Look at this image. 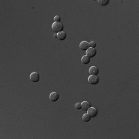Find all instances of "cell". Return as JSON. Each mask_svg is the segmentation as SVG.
Instances as JSON below:
<instances>
[{
    "instance_id": "obj_7",
    "label": "cell",
    "mask_w": 139,
    "mask_h": 139,
    "mask_svg": "<svg viewBox=\"0 0 139 139\" xmlns=\"http://www.w3.org/2000/svg\"><path fill=\"white\" fill-rule=\"evenodd\" d=\"M59 93L57 92H52L50 95V100L52 101V102H56L58 101L59 99Z\"/></svg>"
},
{
    "instance_id": "obj_11",
    "label": "cell",
    "mask_w": 139,
    "mask_h": 139,
    "mask_svg": "<svg viewBox=\"0 0 139 139\" xmlns=\"http://www.w3.org/2000/svg\"><path fill=\"white\" fill-rule=\"evenodd\" d=\"M90 61H91V58H90L88 56L85 55L81 58V63L83 64H88Z\"/></svg>"
},
{
    "instance_id": "obj_9",
    "label": "cell",
    "mask_w": 139,
    "mask_h": 139,
    "mask_svg": "<svg viewBox=\"0 0 139 139\" xmlns=\"http://www.w3.org/2000/svg\"><path fill=\"white\" fill-rule=\"evenodd\" d=\"M91 107V103H90L89 101H83L82 103H81V107H82V109L83 110V111H87V110L90 108V107Z\"/></svg>"
},
{
    "instance_id": "obj_2",
    "label": "cell",
    "mask_w": 139,
    "mask_h": 139,
    "mask_svg": "<svg viewBox=\"0 0 139 139\" xmlns=\"http://www.w3.org/2000/svg\"><path fill=\"white\" fill-rule=\"evenodd\" d=\"M87 80H88V83H91V84H92V85H96V84H97L98 83H99L100 79H99V77H97V76L91 75V76H90V77H88Z\"/></svg>"
},
{
    "instance_id": "obj_16",
    "label": "cell",
    "mask_w": 139,
    "mask_h": 139,
    "mask_svg": "<svg viewBox=\"0 0 139 139\" xmlns=\"http://www.w3.org/2000/svg\"><path fill=\"white\" fill-rule=\"evenodd\" d=\"M75 107H76V109H77V110H80V109H82V107H81V104L80 103H77L75 105Z\"/></svg>"
},
{
    "instance_id": "obj_14",
    "label": "cell",
    "mask_w": 139,
    "mask_h": 139,
    "mask_svg": "<svg viewBox=\"0 0 139 139\" xmlns=\"http://www.w3.org/2000/svg\"><path fill=\"white\" fill-rule=\"evenodd\" d=\"M60 20H61V18L60 16H54V21L56 22H60Z\"/></svg>"
},
{
    "instance_id": "obj_4",
    "label": "cell",
    "mask_w": 139,
    "mask_h": 139,
    "mask_svg": "<svg viewBox=\"0 0 139 139\" xmlns=\"http://www.w3.org/2000/svg\"><path fill=\"white\" fill-rule=\"evenodd\" d=\"M97 113H98V111L97 108L95 107H91L90 108L87 110V114L91 116V118H94L97 115Z\"/></svg>"
},
{
    "instance_id": "obj_17",
    "label": "cell",
    "mask_w": 139,
    "mask_h": 139,
    "mask_svg": "<svg viewBox=\"0 0 139 139\" xmlns=\"http://www.w3.org/2000/svg\"><path fill=\"white\" fill-rule=\"evenodd\" d=\"M56 37H57V36H56V34L54 35V38H56Z\"/></svg>"
},
{
    "instance_id": "obj_15",
    "label": "cell",
    "mask_w": 139,
    "mask_h": 139,
    "mask_svg": "<svg viewBox=\"0 0 139 139\" xmlns=\"http://www.w3.org/2000/svg\"><path fill=\"white\" fill-rule=\"evenodd\" d=\"M90 43V46H91V48H95L96 46H97V43L94 41H91V43Z\"/></svg>"
},
{
    "instance_id": "obj_10",
    "label": "cell",
    "mask_w": 139,
    "mask_h": 139,
    "mask_svg": "<svg viewBox=\"0 0 139 139\" xmlns=\"http://www.w3.org/2000/svg\"><path fill=\"white\" fill-rule=\"evenodd\" d=\"M56 36H57L56 39H59V40H61V41H62V40H64L66 38V33L65 32H64V31H62V32H60V33H56Z\"/></svg>"
},
{
    "instance_id": "obj_6",
    "label": "cell",
    "mask_w": 139,
    "mask_h": 139,
    "mask_svg": "<svg viewBox=\"0 0 139 139\" xmlns=\"http://www.w3.org/2000/svg\"><path fill=\"white\" fill-rule=\"evenodd\" d=\"M90 47H91L90 46V43L87 41H82L80 43V49L81 50L87 51Z\"/></svg>"
},
{
    "instance_id": "obj_8",
    "label": "cell",
    "mask_w": 139,
    "mask_h": 139,
    "mask_svg": "<svg viewBox=\"0 0 139 139\" xmlns=\"http://www.w3.org/2000/svg\"><path fill=\"white\" fill-rule=\"evenodd\" d=\"M99 73V70L97 66H91V68L89 69V74L93 76H97Z\"/></svg>"
},
{
    "instance_id": "obj_12",
    "label": "cell",
    "mask_w": 139,
    "mask_h": 139,
    "mask_svg": "<svg viewBox=\"0 0 139 139\" xmlns=\"http://www.w3.org/2000/svg\"><path fill=\"white\" fill-rule=\"evenodd\" d=\"M83 118V120L84 122H88V121L91 120V117L88 114H85L83 115V118Z\"/></svg>"
},
{
    "instance_id": "obj_1",
    "label": "cell",
    "mask_w": 139,
    "mask_h": 139,
    "mask_svg": "<svg viewBox=\"0 0 139 139\" xmlns=\"http://www.w3.org/2000/svg\"><path fill=\"white\" fill-rule=\"evenodd\" d=\"M52 29L54 33H60L64 29V25H63L61 22H54L52 25Z\"/></svg>"
},
{
    "instance_id": "obj_13",
    "label": "cell",
    "mask_w": 139,
    "mask_h": 139,
    "mask_svg": "<svg viewBox=\"0 0 139 139\" xmlns=\"http://www.w3.org/2000/svg\"><path fill=\"white\" fill-rule=\"evenodd\" d=\"M97 2L101 6H106L109 3V0H98Z\"/></svg>"
},
{
    "instance_id": "obj_5",
    "label": "cell",
    "mask_w": 139,
    "mask_h": 139,
    "mask_svg": "<svg viewBox=\"0 0 139 139\" xmlns=\"http://www.w3.org/2000/svg\"><path fill=\"white\" fill-rule=\"evenodd\" d=\"M97 54V50L95 48H91L90 47L88 50H87V56H88L90 58H93Z\"/></svg>"
},
{
    "instance_id": "obj_3",
    "label": "cell",
    "mask_w": 139,
    "mask_h": 139,
    "mask_svg": "<svg viewBox=\"0 0 139 139\" xmlns=\"http://www.w3.org/2000/svg\"><path fill=\"white\" fill-rule=\"evenodd\" d=\"M29 78H30V80L32 82L37 83V82H39L40 77H39V74L37 72H33V73H31V74L29 76Z\"/></svg>"
}]
</instances>
